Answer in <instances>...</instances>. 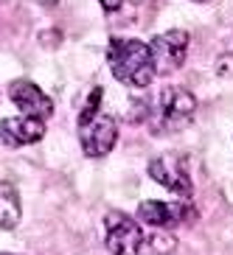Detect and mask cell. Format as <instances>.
<instances>
[{
    "label": "cell",
    "instance_id": "1",
    "mask_svg": "<svg viewBox=\"0 0 233 255\" xmlns=\"http://www.w3.org/2000/svg\"><path fill=\"white\" fill-rule=\"evenodd\" d=\"M107 62H110V70H113L115 79L132 90L149 87L158 76V70L152 65L149 45L141 39H110Z\"/></svg>",
    "mask_w": 233,
    "mask_h": 255
},
{
    "label": "cell",
    "instance_id": "2",
    "mask_svg": "<svg viewBox=\"0 0 233 255\" xmlns=\"http://www.w3.org/2000/svg\"><path fill=\"white\" fill-rule=\"evenodd\" d=\"M197 113V98L186 87H166L155 101H149V115L146 124L152 132H180L183 127L191 124Z\"/></svg>",
    "mask_w": 233,
    "mask_h": 255
},
{
    "label": "cell",
    "instance_id": "3",
    "mask_svg": "<svg viewBox=\"0 0 233 255\" xmlns=\"http://www.w3.org/2000/svg\"><path fill=\"white\" fill-rule=\"evenodd\" d=\"M104 241L113 255H141L146 233L132 216L121 210H110L104 216Z\"/></svg>",
    "mask_w": 233,
    "mask_h": 255
},
{
    "label": "cell",
    "instance_id": "4",
    "mask_svg": "<svg viewBox=\"0 0 233 255\" xmlns=\"http://www.w3.org/2000/svg\"><path fill=\"white\" fill-rule=\"evenodd\" d=\"M79 143L87 157H107L118 143V124L113 115L98 110L96 115L79 118Z\"/></svg>",
    "mask_w": 233,
    "mask_h": 255
},
{
    "label": "cell",
    "instance_id": "5",
    "mask_svg": "<svg viewBox=\"0 0 233 255\" xmlns=\"http://www.w3.org/2000/svg\"><path fill=\"white\" fill-rule=\"evenodd\" d=\"M188 42H191V37L183 28H172V31H166V34H158L149 42L155 70L158 73H174V70H180L186 56H188Z\"/></svg>",
    "mask_w": 233,
    "mask_h": 255
},
{
    "label": "cell",
    "instance_id": "6",
    "mask_svg": "<svg viewBox=\"0 0 233 255\" xmlns=\"http://www.w3.org/2000/svg\"><path fill=\"white\" fill-rule=\"evenodd\" d=\"M194 219H197V210L188 199H183V202L146 199V202L138 205V222L158 227V230H169V227L186 225V222H194Z\"/></svg>",
    "mask_w": 233,
    "mask_h": 255
},
{
    "label": "cell",
    "instance_id": "7",
    "mask_svg": "<svg viewBox=\"0 0 233 255\" xmlns=\"http://www.w3.org/2000/svg\"><path fill=\"white\" fill-rule=\"evenodd\" d=\"M149 177L158 185L169 188L172 194H180V196H191L194 185H191V174H188V163L186 157L180 154H160V157H152L149 165H146Z\"/></svg>",
    "mask_w": 233,
    "mask_h": 255
},
{
    "label": "cell",
    "instance_id": "8",
    "mask_svg": "<svg viewBox=\"0 0 233 255\" xmlns=\"http://www.w3.org/2000/svg\"><path fill=\"white\" fill-rule=\"evenodd\" d=\"M8 98L14 101V107L23 115H31V118H51L53 115V101L45 90H39L34 82L28 79H17V82L8 84Z\"/></svg>",
    "mask_w": 233,
    "mask_h": 255
},
{
    "label": "cell",
    "instance_id": "9",
    "mask_svg": "<svg viewBox=\"0 0 233 255\" xmlns=\"http://www.w3.org/2000/svg\"><path fill=\"white\" fill-rule=\"evenodd\" d=\"M45 137V121L42 118H31V115H14V118L0 121V140L20 149V146H31L39 143Z\"/></svg>",
    "mask_w": 233,
    "mask_h": 255
},
{
    "label": "cell",
    "instance_id": "10",
    "mask_svg": "<svg viewBox=\"0 0 233 255\" xmlns=\"http://www.w3.org/2000/svg\"><path fill=\"white\" fill-rule=\"evenodd\" d=\"M20 219H23L20 196L14 194V188H0V230H14Z\"/></svg>",
    "mask_w": 233,
    "mask_h": 255
},
{
    "label": "cell",
    "instance_id": "11",
    "mask_svg": "<svg viewBox=\"0 0 233 255\" xmlns=\"http://www.w3.org/2000/svg\"><path fill=\"white\" fill-rule=\"evenodd\" d=\"M174 247H177V239H174L172 233H155L152 239H146L143 253H149V255H169V253H174Z\"/></svg>",
    "mask_w": 233,
    "mask_h": 255
},
{
    "label": "cell",
    "instance_id": "12",
    "mask_svg": "<svg viewBox=\"0 0 233 255\" xmlns=\"http://www.w3.org/2000/svg\"><path fill=\"white\" fill-rule=\"evenodd\" d=\"M214 70H217L219 79H233V51L219 53L217 62H214Z\"/></svg>",
    "mask_w": 233,
    "mask_h": 255
},
{
    "label": "cell",
    "instance_id": "13",
    "mask_svg": "<svg viewBox=\"0 0 233 255\" xmlns=\"http://www.w3.org/2000/svg\"><path fill=\"white\" fill-rule=\"evenodd\" d=\"M98 3H101V8H104L107 14H113V11H118L124 6V0H98Z\"/></svg>",
    "mask_w": 233,
    "mask_h": 255
},
{
    "label": "cell",
    "instance_id": "14",
    "mask_svg": "<svg viewBox=\"0 0 233 255\" xmlns=\"http://www.w3.org/2000/svg\"><path fill=\"white\" fill-rule=\"evenodd\" d=\"M39 3H45V6H56L59 0H39Z\"/></svg>",
    "mask_w": 233,
    "mask_h": 255
},
{
    "label": "cell",
    "instance_id": "15",
    "mask_svg": "<svg viewBox=\"0 0 233 255\" xmlns=\"http://www.w3.org/2000/svg\"><path fill=\"white\" fill-rule=\"evenodd\" d=\"M191 3H211V0H191Z\"/></svg>",
    "mask_w": 233,
    "mask_h": 255
},
{
    "label": "cell",
    "instance_id": "16",
    "mask_svg": "<svg viewBox=\"0 0 233 255\" xmlns=\"http://www.w3.org/2000/svg\"><path fill=\"white\" fill-rule=\"evenodd\" d=\"M0 255H8V253H0Z\"/></svg>",
    "mask_w": 233,
    "mask_h": 255
}]
</instances>
